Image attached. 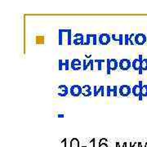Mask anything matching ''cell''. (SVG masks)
<instances>
[{
  "mask_svg": "<svg viewBox=\"0 0 147 147\" xmlns=\"http://www.w3.org/2000/svg\"><path fill=\"white\" fill-rule=\"evenodd\" d=\"M141 87H142V82L140 81L139 84L134 85L132 88V93L137 96V97H140L141 96Z\"/></svg>",
  "mask_w": 147,
  "mask_h": 147,
  "instance_id": "cell-14",
  "label": "cell"
},
{
  "mask_svg": "<svg viewBox=\"0 0 147 147\" xmlns=\"http://www.w3.org/2000/svg\"><path fill=\"white\" fill-rule=\"evenodd\" d=\"M70 93L72 96L78 97V96L82 95V87L77 84L72 85L70 88Z\"/></svg>",
  "mask_w": 147,
  "mask_h": 147,
  "instance_id": "cell-4",
  "label": "cell"
},
{
  "mask_svg": "<svg viewBox=\"0 0 147 147\" xmlns=\"http://www.w3.org/2000/svg\"><path fill=\"white\" fill-rule=\"evenodd\" d=\"M90 143L92 144V147H96V139L95 138H93V139L90 141Z\"/></svg>",
  "mask_w": 147,
  "mask_h": 147,
  "instance_id": "cell-29",
  "label": "cell"
},
{
  "mask_svg": "<svg viewBox=\"0 0 147 147\" xmlns=\"http://www.w3.org/2000/svg\"><path fill=\"white\" fill-rule=\"evenodd\" d=\"M82 95L85 97L93 96V90H92V87L89 85H84L82 87Z\"/></svg>",
  "mask_w": 147,
  "mask_h": 147,
  "instance_id": "cell-15",
  "label": "cell"
},
{
  "mask_svg": "<svg viewBox=\"0 0 147 147\" xmlns=\"http://www.w3.org/2000/svg\"><path fill=\"white\" fill-rule=\"evenodd\" d=\"M147 37L144 35V33H137L135 36V43L137 45H143L146 43Z\"/></svg>",
  "mask_w": 147,
  "mask_h": 147,
  "instance_id": "cell-13",
  "label": "cell"
},
{
  "mask_svg": "<svg viewBox=\"0 0 147 147\" xmlns=\"http://www.w3.org/2000/svg\"><path fill=\"white\" fill-rule=\"evenodd\" d=\"M70 147H79V141L77 138H73L70 141Z\"/></svg>",
  "mask_w": 147,
  "mask_h": 147,
  "instance_id": "cell-21",
  "label": "cell"
},
{
  "mask_svg": "<svg viewBox=\"0 0 147 147\" xmlns=\"http://www.w3.org/2000/svg\"><path fill=\"white\" fill-rule=\"evenodd\" d=\"M58 117L59 118H63V117H64V115H58Z\"/></svg>",
  "mask_w": 147,
  "mask_h": 147,
  "instance_id": "cell-32",
  "label": "cell"
},
{
  "mask_svg": "<svg viewBox=\"0 0 147 147\" xmlns=\"http://www.w3.org/2000/svg\"><path fill=\"white\" fill-rule=\"evenodd\" d=\"M111 41V36L108 33H100L98 36V42L100 45H108Z\"/></svg>",
  "mask_w": 147,
  "mask_h": 147,
  "instance_id": "cell-3",
  "label": "cell"
},
{
  "mask_svg": "<svg viewBox=\"0 0 147 147\" xmlns=\"http://www.w3.org/2000/svg\"><path fill=\"white\" fill-rule=\"evenodd\" d=\"M70 65V61L68 59H66V60H61V59H60V60H59V62H58L59 70H61V71L69 70Z\"/></svg>",
  "mask_w": 147,
  "mask_h": 147,
  "instance_id": "cell-11",
  "label": "cell"
},
{
  "mask_svg": "<svg viewBox=\"0 0 147 147\" xmlns=\"http://www.w3.org/2000/svg\"><path fill=\"white\" fill-rule=\"evenodd\" d=\"M106 96L108 97H110L111 96V87L110 86H107L106 87Z\"/></svg>",
  "mask_w": 147,
  "mask_h": 147,
  "instance_id": "cell-26",
  "label": "cell"
},
{
  "mask_svg": "<svg viewBox=\"0 0 147 147\" xmlns=\"http://www.w3.org/2000/svg\"><path fill=\"white\" fill-rule=\"evenodd\" d=\"M116 147H119V142H116Z\"/></svg>",
  "mask_w": 147,
  "mask_h": 147,
  "instance_id": "cell-33",
  "label": "cell"
},
{
  "mask_svg": "<svg viewBox=\"0 0 147 147\" xmlns=\"http://www.w3.org/2000/svg\"><path fill=\"white\" fill-rule=\"evenodd\" d=\"M106 96V92H105V87L104 86H100L97 87L96 86L93 87V96Z\"/></svg>",
  "mask_w": 147,
  "mask_h": 147,
  "instance_id": "cell-16",
  "label": "cell"
},
{
  "mask_svg": "<svg viewBox=\"0 0 147 147\" xmlns=\"http://www.w3.org/2000/svg\"><path fill=\"white\" fill-rule=\"evenodd\" d=\"M142 60H143L142 55H139V57L134 59L133 61L132 62V67L135 70L138 71V72H139L140 70H141V61H142Z\"/></svg>",
  "mask_w": 147,
  "mask_h": 147,
  "instance_id": "cell-12",
  "label": "cell"
},
{
  "mask_svg": "<svg viewBox=\"0 0 147 147\" xmlns=\"http://www.w3.org/2000/svg\"><path fill=\"white\" fill-rule=\"evenodd\" d=\"M84 36H83V33H75V35L73 36V43L74 45H84Z\"/></svg>",
  "mask_w": 147,
  "mask_h": 147,
  "instance_id": "cell-5",
  "label": "cell"
},
{
  "mask_svg": "<svg viewBox=\"0 0 147 147\" xmlns=\"http://www.w3.org/2000/svg\"><path fill=\"white\" fill-rule=\"evenodd\" d=\"M97 43V35L94 33H89L86 35V41L84 45H96Z\"/></svg>",
  "mask_w": 147,
  "mask_h": 147,
  "instance_id": "cell-8",
  "label": "cell"
},
{
  "mask_svg": "<svg viewBox=\"0 0 147 147\" xmlns=\"http://www.w3.org/2000/svg\"><path fill=\"white\" fill-rule=\"evenodd\" d=\"M132 92V88L128 85H122L119 88V93L121 96H128Z\"/></svg>",
  "mask_w": 147,
  "mask_h": 147,
  "instance_id": "cell-9",
  "label": "cell"
},
{
  "mask_svg": "<svg viewBox=\"0 0 147 147\" xmlns=\"http://www.w3.org/2000/svg\"><path fill=\"white\" fill-rule=\"evenodd\" d=\"M59 45L70 46L73 43L72 30L70 29H61L58 33Z\"/></svg>",
  "mask_w": 147,
  "mask_h": 147,
  "instance_id": "cell-1",
  "label": "cell"
},
{
  "mask_svg": "<svg viewBox=\"0 0 147 147\" xmlns=\"http://www.w3.org/2000/svg\"><path fill=\"white\" fill-rule=\"evenodd\" d=\"M111 39L115 42H118L119 45H123L124 43V35H111Z\"/></svg>",
  "mask_w": 147,
  "mask_h": 147,
  "instance_id": "cell-18",
  "label": "cell"
},
{
  "mask_svg": "<svg viewBox=\"0 0 147 147\" xmlns=\"http://www.w3.org/2000/svg\"><path fill=\"white\" fill-rule=\"evenodd\" d=\"M99 147H108V145H107L106 143L100 144V145H99Z\"/></svg>",
  "mask_w": 147,
  "mask_h": 147,
  "instance_id": "cell-31",
  "label": "cell"
},
{
  "mask_svg": "<svg viewBox=\"0 0 147 147\" xmlns=\"http://www.w3.org/2000/svg\"><path fill=\"white\" fill-rule=\"evenodd\" d=\"M132 66V62L128 59H122V60L119 62V67L121 70H128Z\"/></svg>",
  "mask_w": 147,
  "mask_h": 147,
  "instance_id": "cell-7",
  "label": "cell"
},
{
  "mask_svg": "<svg viewBox=\"0 0 147 147\" xmlns=\"http://www.w3.org/2000/svg\"><path fill=\"white\" fill-rule=\"evenodd\" d=\"M141 96H147V85H142L141 87Z\"/></svg>",
  "mask_w": 147,
  "mask_h": 147,
  "instance_id": "cell-25",
  "label": "cell"
},
{
  "mask_svg": "<svg viewBox=\"0 0 147 147\" xmlns=\"http://www.w3.org/2000/svg\"><path fill=\"white\" fill-rule=\"evenodd\" d=\"M111 96L114 97H117L118 96V87L114 86L111 87Z\"/></svg>",
  "mask_w": 147,
  "mask_h": 147,
  "instance_id": "cell-22",
  "label": "cell"
},
{
  "mask_svg": "<svg viewBox=\"0 0 147 147\" xmlns=\"http://www.w3.org/2000/svg\"><path fill=\"white\" fill-rule=\"evenodd\" d=\"M135 36L136 35H134V33H131V35H129V44L131 45H135Z\"/></svg>",
  "mask_w": 147,
  "mask_h": 147,
  "instance_id": "cell-23",
  "label": "cell"
},
{
  "mask_svg": "<svg viewBox=\"0 0 147 147\" xmlns=\"http://www.w3.org/2000/svg\"><path fill=\"white\" fill-rule=\"evenodd\" d=\"M124 44L125 45L129 44V35H124Z\"/></svg>",
  "mask_w": 147,
  "mask_h": 147,
  "instance_id": "cell-27",
  "label": "cell"
},
{
  "mask_svg": "<svg viewBox=\"0 0 147 147\" xmlns=\"http://www.w3.org/2000/svg\"><path fill=\"white\" fill-rule=\"evenodd\" d=\"M35 42L38 45H43L45 43V37L43 35H37L35 37Z\"/></svg>",
  "mask_w": 147,
  "mask_h": 147,
  "instance_id": "cell-20",
  "label": "cell"
},
{
  "mask_svg": "<svg viewBox=\"0 0 147 147\" xmlns=\"http://www.w3.org/2000/svg\"><path fill=\"white\" fill-rule=\"evenodd\" d=\"M70 92V89L68 88L66 85L64 84H61L60 86H58L57 87V92H56V94L58 96H61V97H64V96H66L68 95Z\"/></svg>",
  "mask_w": 147,
  "mask_h": 147,
  "instance_id": "cell-10",
  "label": "cell"
},
{
  "mask_svg": "<svg viewBox=\"0 0 147 147\" xmlns=\"http://www.w3.org/2000/svg\"><path fill=\"white\" fill-rule=\"evenodd\" d=\"M141 70H147V59H143L141 61Z\"/></svg>",
  "mask_w": 147,
  "mask_h": 147,
  "instance_id": "cell-24",
  "label": "cell"
},
{
  "mask_svg": "<svg viewBox=\"0 0 147 147\" xmlns=\"http://www.w3.org/2000/svg\"><path fill=\"white\" fill-rule=\"evenodd\" d=\"M105 69H107V61L101 60V59H96L94 60V70L101 71Z\"/></svg>",
  "mask_w": 147,
  "mask_h": 147,
  "instance_id": "cell-2",
  "label": "cell"
},
{
  "mask_svg": "<svg viewBox=\"0 0 147 147\" xmlns=\"http://www.w3.org/2000/svg\"><path fill=\"white\" fill-rule=\"evenodd\" d=\"M90 67L91 70H94V60H90L87 61L86 59L83 61V70H87L88 68Z\"/></svg>",
  "mask_w": 147,
  "mask_h": 147,
  "instance_id": "cell-17",
  "label": "cell"
},
{
  "mask_svg": "<svg viewBox=\"0 0 147 147\" xmlns=\"http://www.w3.org/2000/svg\"><path fill=\"white\" fill-rule=\"evenodd\" d=\"M70 68L75 71L80 70L83 68V61L77 58L73 59L70 62Z\"/></svg>",
  "mask_w": 147,
  "mask_h": 147,
  "instance_id": "cell-6",
  "label": "cell"
},
{
  "mask_svg": "<svg viewBox=\"0 0 147 147\" xmlns=\"http://www.w3.org/2000/svg\"><path fill=\"white\" fill-rule=\"evenodd\" d=\"M132 147H139V142H135L134 144H132Z\"/></svg>",
  "mask_w": 147,
  "mask_h": 147,
  "instance_id": "cell-30",
  "label": "cell"
},
{
  "mask_svg": "<svg viewBox=\"0 0 147 147\" xmlns=\"http://www.w3.org/2000/svg\"><path fill=\"white\" fill-rule=\"evenodd\" d=\"M107 142V139H106V138H101L99 142H98V145H100V144H104V143H106Z\"/></svg>",
  "mask_w": 147,
  "mask_h": 147,
  "instance_id": "cell-28",
  "label": "cell"
},
{
  "mask_svg": "<svg viewBox=\"0 0 147 147\" xmlns=\"http://www.w3.org/2000/svg\"><path fill=\"white\" fill-rule=\"evenodd\" d=\"M110 69L111 70H116L119 67V63L116 59H110Z\"/></svg>",
  "mask_w": 147,
  "mask_h": 147,
  "instance_id": "cell-19",
  "label": "cell"
}]
</instances>
